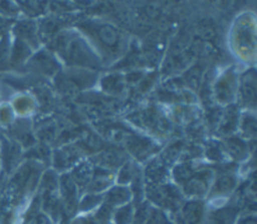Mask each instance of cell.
Instances as JSON below:
<instances>
[{
  "mask_svg": "<svg viewBox=\"0 0 257 224\" xmlns=\"http://www.w3.org/2000/svg\"><path fill=\"white\" fill-rule=\"evenodd\" d=\"M75 27L99 56L102 65L118 60L128 48L126 34L108 21L100 18H85Z\"/></svg>",
  "mask_w": 257,
  "mask_h": 224,
  "instance_id": "obj_1",
  "label": "cell"
},
{
  "mask_svg": "<svg viewBox=\"0 0 257 224\" xmlns=\"http://www.w3.org/2000/svg\"><path fill=\"white\" fill-rule=\"evenodd\" d=\"M52 48L55 54L69 67L93 71L102 67L99 56L77 30L66 29L56 34L52 39Z\"/></svg>",
  "mask_w": 257,
  "mask_h": 224,
  "instance_id": "obj_2",
  "label": "cell"
},
{
  "mask_svg": "<svg viewBox=\"0 0 257 224\" xmlns=\"http://www.w3.org/2000/svg\"><path fill=\"white\" fill-rule=\"evenodd\" d=\"M231 46L242 59H254L256 51L255 19L251 14L240 15L231 29Z\"/></svg>",
  "mask_w": 257,
  "mask_h": 224,
  "instance_id": "obj_3",
  "label": "cell"
},
{
  "mask_svg": "<svg viewBox=\"0 0 257 224\" xmlns=\"http://www.w3.org/2000/svg\"><path fill=\"white\" fill-rule=\"evenodd\" d=\"M107 137L113 143L121 146L135 159L144 161L158 152L159 147L151 139L140 136L125 128H115L107 133ZM121 148V149H122Z\"/></svg>",
  "mask_w": 257,
  "mask_h": 224,
  "instance_id": "obj_4",
  "label": "cell"
},
{
  "mask_svg": "<svg viewBox=\"0 0 257 224\" xmlns=\"http://www.w3.org/2000/svg\"><path fill=\"white\" fill-rule=\"evenodd\" d=\"M147 199L160 209L168 211H178L184 203V195L172 183L165 184H147L145 185V194Z\"/></svg>",
  "mask_w": 257,
  "mask_h": 224,
  "instance_id": "obj_5",
  "label": "cell"
},
{
  "mask_svg": "<svg viewBox=\"0 0 257 224\" xmlns=\"http://www.w3.org/2000/svg\"><path fill=\"white\" fill-rule=\"evenodd\" d=\"M95 79L96 73L93 70L70 67L55 75V86L65 95H74L82 88L92 85Z\"/></svg>",
  "mask_w": 257,
  "mask_h": 224,
  "instance_id": "obj_6",
  "label": "cell"
},
{
  "mask_svg": "<svg viewBox=\"0 0 257 224\" xmlns=\"http://www.w3.org/2000/svg\"><path fill=\"white\" fill-rule=\"evenodd\" d=\"M238 77L233 67H229L217 78L213 86L216 101L222 105H229L237 97Z\"/></svg>",
  "mask_w": 257,
  "mask_h": 224,
  "instance_id": "obj_7",
  "label": "cell"
},
{
  "mask_svg": "<svg viewBox=\"0 0 257 224\" xmlns=\"http://www.w3.org/2000/svg\"><path fill=\"white\" fill-rule=\"evenodd\" d=\"M237 97L249 111H255L257 102V75L255 67L245 70L238 78Z\"/></svg>",
  "mask_w": 257,
  "mask_h": 224,
  "instance_id": "obj_8",
  "label": "cell"
},
{
  "mask_svg": "<svg viewBox=\"0 0 257 224\" xmlns=\"http://www.w3.org/2000/svg\"><path fill=\"white\" fill-rule=\"evenodd\" d=\"M213 177L214 173L210 169L196 171L182 186V193L184 197L186 196L190 199L202 200V198L209 193L213 183Z\"/></svg>",
  "mask_w": 257,
  "mask_h": 224,
  "instance_id": "obj_9",
  "label": "cell"
},
{
  "mask_svg": "<svg viewBox=\"0 0 257 224\" xmlns=\"http://www.w3.org/2000/svg\"><path fill=\"white\" fill-rule=\"evenodd\" d=\"M60 191V204L63 215L70 218L74 215L78 206V188L73 182L69 173H63L58 179Z\"/></svg>",
  "mask_w": 257,
  "mask_h": 224,
  "instance_id": "obj_10",
  "label": "cell"
},
{
  "mask_svg": "<svg viewBox=\"0 0 257 224\" xmlns=\"http://www.w3.org/2000/svg\"><path fill=\"white\" fill-rule=\"evenodd\" d=\"M24 66L31 72L46 76L56 75L60 71V65L54 57V54L43 49L32 54Z\"/></svg>",
  "mask_w": 257,
  "mask_h": 224,
  "instance_id": "obj_11",
  "label": "cell"
},
{
  "mask_svg": "<svg viewBox=\"0 0 257 224\" xmlns=\"http://www.w3.org/2000/svg\"><path fill=\"white\" fill-rule=\"evenodd\" d=\"M126 161H128L126 152L118 147L103 149L90 159V162L95 167L106 169L112 172L118 170Z\"/></svg>",
  "mask_w": 257,
  "mask_h": 224,
  "instance_id": "obj_12",
  "label": "cell"
},
{
  "mask_svg": "<svg viewBox=\"0 0 257 224\" xmlns=\"http://www.w3.org/2000/svg\"><path fill=\"white\" fill-rule=\"evenodd\" d=\"M11 33L13 38L26 43L31 47L32 50L39 48L40 38L38 33V25L33 19L25 18L16 21L12 24Z\"/></svg>",
  "mask_w": 257,
  "mask_h": 224,
  "instance_id": "obj_13",
  "label": "cell"
},
{
  "mask_svg": "<svg viewBox=\"0 0 257 224\" xmlns=\"http://www.w3.org/2000/svg\"><path fill=\"white\" fill-rule=\"evenodd\" d=\"M83 147L76 145H66L55 150L52 154V164L55 171L64 172L75 166L83 155Z\"/></svg>",
  "mask_w": 257,
  "mask_h": 224,
  "instance_id": "obj_14",
  "label": "cell"
},
{
  "mask_svg": "<svg viewBox=\"0 0 257 224\" xmlns=\"http://www.w3.org/2000/svg\"><path fill=\"white\" fill-rule=\"evenodd\" d=\"M21 146L10 138H5L0 142V161L3 173L12 172L20 160Z\"/></svg>",
  "mask_w": 257,
  "mask_h": 224,
  "instance_id": "obj_15",
  "label": "cell"
},
{
  "mask_svg": "<svg viewBox=\"0 0 257 224\" xmlns=\"http://www.w3.org/2000/svg\"><path fill=\"white\" fill-rule=\"evenodd\" d=\"M184 224H202L205 218V204L202 200L189 199L180 208Z\"/></svg>",
  "mask_w": 257,
  "mask_h": 224,
  "instance_id": "obj_16",
  "label": "cell"
},
{
  "mask_svg": "<svg viewBox=\"0 0 257 224\" xmlns=\"http://www.w3.org/2000/svg\"><path fill=\"white\" fill-rule=\"evenodd\" d=\"M170 169L159 158L151 160L144 171V179L147 184H165L170 179Z\"/></svg>",
  "mask_w": 257,
  "mask_h": 224,
  "instance_id": "obj_17",
  "label": "cell"
},
{
  "mask_svg": "<svg viewBox=\"0 0 257 224\" xmlns=\"http://www.w3.org/2000/svg\"><path fill=\"white\" fill-rule=\"evenodd\" d=\"M237 186V177L233 172L225 171L219 174L209 190L210 197H224L231 194Z\"/></svg>",
  "mask_w": 257,
  "mask_h": 224,
  "instance_id": "obj_18",
  "label": "cell"
},
{
  "mask_svg": "<svg viewBox=\"0 0 257 224\" xmlns=\"http://www.w3.org/2000/svg\"><path fill=\"white\" fill-rule=\"evenodd\" d=\"M133 198L132 190L128 186L115 185L111 186L107 191L103 193V204L111 209H115L122 205L130 203Z\"/></svg>",
  "mask_w": 257,
  "mask_h": 224,
  "instance_id": "obj_19",
  "label": "cell"
},
{
  "mask_svg": "<svg viewBox=\"0 0 257 224\" xmlns=\"http://www.w3.org/2000/svg\"><path fill=\"white\" fill-rule=\"evenodd\" d=\"M114 181V172L94 166V171L90 183L87 187V193L103 194L107 191Z\"/></svg>",
  "mask_w": 257,
  "mask_h": 224,
  "instance_id": "obj_20",
  "label": "cell"
},
{
  "mask_svg": "<svg viewBox=\"0 0 257 224\" xmlns=\"http://www.w3.org/2000/svg\"><path fill=\"white\" fill-rule=\"evenodd\" d=\"M239 210L233 205L215 208L205 216L203 222L204 224H236Z\"/></svg>",
  "mask_w": 257,
  "mask_h": 224,
  "instance_id": "obj_21",
  "label": "cell"
},
{
  "mask_svg": "<svg viewBox=\"0 0 257 224\" xmlns=\"http://www.w3.org/2000/svg\"><path fill=\"white\" fill-rule=\"evenodd\" d=\"M93 171H94V165L90 162V160H88V161H82L79 164L75 165L72 168V170L69 172L79 192L87 189L90 183V180L92 178Z\"/></svg>",
  "mask_w": 257,
  "mask_h": 224,
  "instance_id": "obj_22",
  "label": "cell"
},
{
  "mask_svg": "<svg viewBox=\"0 0 257 224\" xmlns=\"http://www.w3.org/2000/svg\"><path fill=\"white\" fill-rule=\"evenodd\" d=\"M224 151L235 161H242L249 155V147L244 139L233 135L226 138Z\"/></svg>",
  "mask_w": 257,
  "mask_h": 224,
  "instance_id": "obj_23",
  "label": "cell"
},
{
  "mask_svg": "<svg viewBox=\"0 0 257 224\" xmlns=\"http://www.w3.org/2000/svg\"><path fill=\"white\" fill-rule=\"evenodd\" d=\"M239 118L240 115L238 113L237 106L234 103L227 105L226 109L224 110V114L220 118V132L225 135L232 134L238 127Z\"/></svg>",
  "mask_w": 257,
  "mask_h": 224,
  "instance_id": "obj_24",
  "label": "cell"
},
{
  "mask_svg": "<svg viewBox=\"0 0 257 224\" xmlns=\"http://www.w3.org/2000/svg\"><path fill=\"white\" fill-rule=\"evenodd\" d=\"M238 127L240 129L241 138H246L249 140H255L257 133V123L254 111L246 110L240 115Z\"/></svg>",
  "mask_w": 257,
  "mask_h": 224,
  "instance_id": "obj_25",
  "label": "cell"
},
{
  "mask_svg": "<svg viewBox=\"0 0 257 224\" xmlns=\"http://www.w3.org/2000/svg\"><path fill=\"white\" fill-rule=\"evenodd\" d=\"M10 105L14 113H17L24 117L31 114L35 109L36 101L29 94L22 93V94L16 95L13 98L12 103Z\"/></svg>",
  "mask_w": 257,
  "mask_h": 224,
  "instance_id": "obj_26",
  "label": "cell"
},
{
  "mask_svg": "<svg viewBox=\"0 0 257 224\" xmlns=\"http://www.w3.org/2000/svg\"><path fill=\"white\" fill-rule=\"evenodd\" d=\"M195 172L196 170L190 162L183 161L175 164L170 174L172 175L176 184L183 186L184 183H186Z\"/></svg>",
  "mask_w": 257,
  "mask_h": 224,
  "instance_id": "obj_27",
  "label": "cell"
},
{
  "mask_svg": "<svg viewBox=\"0 0 257 224\" xmlns=\"http://www.w3.org/2000/svg\"><path fill=\"white\" fill-rule=\"evenodd\" d=\"M184 145L182 142H175L168 146L161 154L159 159L168 167L175 165L183 153Z\"/></svg>",
  "mask_w": 257,
  "mask_h": 224,
  "instance_id": "obj_28",
  "label": "cell"
},
{
  "mask_svg": "<svg viewBox=\"0 0 257 224\" xmlns=\"http://www.w3.org/2000/svg\"><path fill=\"white\" fill-rule=\"evenodd\" d=\"M135 217V209L132 203H127L113 210L111 219L113 224H132Z\"/></svg>",
  "mask_w": 257,
  "mask_h": 224,
  "instance_id": "obj_29",
  "label": "cell"
},
{
  "mask_svg": "<svg viewBox=\"0 0 257 224\" xmlns=\"http://www.w3.org/2000/svg\"><path fill=\"white\" fill-rule=\"evenodd\" d=\"M19 8L20 13L25 14L29 19L32 17L38 16L44 13V2L39 1H25V2H16Z\"/></svg>",
  "mask_w": 257,
  "mask_h": 224,
  "instance_id": "obj_30",
  "label": "cell"
},
{
  "mask_svg": "<svg viewBox=\"0 0 257 224\" xmlns=\"http://www.w3.org/2000/svg\"><path fill=\"white\" fill-rule=\"evenodd\" d=\"M11 39L9 33L0 38V72L9 69V55H10Z\"/></svg>",
  "mask_w": 257,
  "mask_h": 224,
  "instance_id": "obj_31",
  "label": "cell"
},
{
  "mask_svg": "<svg viewBox=\"0 0 257 224\" xmlns=\"http://www.w3.org/2000/svg\"><path fill=\"white\" fill-rule=\"evenodd\" d=\"M137 173V169L133 165L131 161H126L119 169L116 177L117 185L127 186L128 183H132L135 175Z\"/></svg>",
  "mask_w": 257,
  "mask_h": 224,
  "instance_id": "obj_32",
  "label": "cell"
},
{
  "mask_svg": "<svg viewBox=\"0 0 257 224\" xmlns=\"http://www.w3.org/2000/svg\"><path fill=\"white\" fill-rule=\"evenodd\" d=\"M103 200V194L86 193L78 203L77 208L80 211H89L94 207H97Z\"/></svg>",
  "mask_w": 257,
  "mask_h": 224,
  "instance_id": "obj_33",
  "label": "cell"
},
{
  "mask_svg": "<svg viewBox=\"0 0 257 224\" xmlns=\"http://www.w3.org/2000/svg\"><path fill=\"white\" fill-rule=\"evenodd\" d=\"M20 13L16 2L0 1V15L6 19L12 20Z\"/></svg>",
  "mask_w": 257,
  "mask_h": 224,
  "instance_id": "obj_34",
  "label": "cell"
},
{
  "mask_svg": "<svg viewBox=\"0 0 257 224\" xmlns=\"http://www.w3.org/2000/svg\"><path fill=\"white\" fill-rule=\"evenodd\" d=\"M14 111L10 104L4 103L0 105V124L6 128H9L14 122Z\"/></svg>",
  "mask_w": 257,
  "mask_h": 224,
  "instance_id": "obj_35",
  "label": "cell"
},
{
  "mask_svg": "<svg viewBox=\"0 0 257 224\" xmlns=\"http://www.w3.org/2000/svg\"><path fill=\"white\" fill-rule=\"evenodd\" d=\"M102 86H103V88L105 87L106 90H110V92L114 93L116 90L120 91V89L122 87V84H121V81H120L119 77H115V76L110 75V76L105 77V79L103 80Z\"/></svg>",
  "mask_w": 257,
  "mask_h": 224,
  "instance_id": "obj_36",
  "label": "cell"
},
{
  "mask_svg": "<svg viewBox=\"0 0 257 224\" xmlns=\"http://www.w3.org/2000/svg\"><path fill=\"white\" fill-rule=\"evenodd\" d=\"M12 24V20L6 19L0 15V38L9 33V29H11Z\"/></svg>",
  "mask_w": 257,
  "mask_h": 224,
  "instance_id": "obj_37",
  "label": "cell"
},
{
  "mask_svg": "<svg viewBox=\"0 0 257 224\" xmlns=\"http://www.w3.org/2000/svg\"><path fill=\"white\" fill-rule=\"evenodd\" d=\"M31 224H51V220L47 214L38 213L32 220Z\"/></svg>",
  "mask_w": 257,
  "mask_h": 224,
  "instance_id": "obj_38",
  "label": "cell"
},
{
  "mask_svg": "<svg viewBox=\"0 0 257 224\" xmlns=\"http://www.w3.org/2000/svg\"><path fill=\"white\" fill-rule=\"evenodd\" d=\"M239 224H257L256 216L255 215H247L241 219Z\"/></svg>",
  "mask_w": 257,
  "mask_h": 224,
  "instance_id": "obj_39",
  "label": "cell"
},
{
  "mask_svg": "<svg viewBox=\"0 0 257 224\" xmlns=\"http://www.w3.org/2000/svg\"><path fill=\"white\" fill-rule=\"evenodd\" d=\"M160 224H173L163 213H162V217H161V222Z\"/></svg>",
  "mask_w": 257,
  "mask_h": 224,
  "instance_id": "obj_40",
  "label": "cell"
},
{
  "mask_svg": "<svg viewBox=\"0 0 257 224\" xmlns=\"http://www.w3.org/2000/svg\"><path fill=\"white\" fill-rule=\"evenodd\" d=\"M4 173L2 172V173H0V188H1V186H2V184H3V180H4Z\"/></svg>",
  "mask_w": 257,
  "mask_h": 224,
  "instance_id": "obj_41",
  "label": "cell"
},
{
  "mask_svg": "<svg viewBox=\"0 0 257 224\" xmlns=\"http://www.w3.org/2000/svg\"><path fill=\"white\" fill-rule=\"evenodd\" d=\"M100 224H111L109 221H107V222H103V223H100Z\"/></svg>",
  "mask_w": 257,
  "mask_h": 224,
  "instance_id": "obj_42",
  "label": "cell"
},
{
  "mask_svg": "<svg viewBox=\"0 0 257 224\" xmlns=\"http://www.w3.org/2000/svg\"><path fill=\"white\" fill-rule=\"evenodd\" d=\"M0 173H1V161H0Z\"/></svg>",
  "mask_w": 257,
  "mask_h": 224,
  "instance_id": "obj_43",
  "label": "cell"
}]
</instances>
